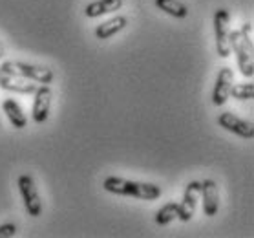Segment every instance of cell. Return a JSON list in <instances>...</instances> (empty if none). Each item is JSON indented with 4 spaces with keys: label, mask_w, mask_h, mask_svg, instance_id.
Returning <instances> with one entry per match:
<instances>
[{
    "label": "cell",
    "mask_w": 254,
    "mask_h": 238,
    "mask_svg": "<svg viewBox=\"0 0 254 238\" xmlns=\"http://www.w3.org/2000/svg\"><path fill=\"white\" fill-rule=\"evenodd\" d=\"M103 187L108 192H114V194L141 198V200H157V198L161 196V187L154 185V183L130 181V180H125V178H116V176L106 178Z\"/></svg>",
    "instance_id": "6da1fadb"
},
{
    "label": "cell",
    "mask_w": 254,
    "mask_h": 238,
    "mask_svg": "<svg viewBox=\"0 0 254 238\" xmlns=\"http://www.w3.org/2000/svg\"><path fill=\"white\" fill-rule=\"evenodd\" d=\"M199 191H201V183L199 181H190L185 189V196H183V202L179 203V220L181 222H189L196 213V203L197 196H199Z\"/></svg>",
    "instance_id": "30bf717a"
},
{
    "label": "cell",
    "mask_w": 254,
    "mask_h": 238,
    "mask_svg": "<svg viewBox=\"0 0 254 238\" xmlns=\"http://www.w3.org/2000/svg\"><path fill=\"white\" fill-rule=\"evenodd\" d=\"M231 95L238 101H249L254 97V84H232Z\"/></svg>",
    "instance_id": "e0dca14e"
},
{
    "label": "cell",
    "mask_w": 254,
    "mask_h": 238,
    "mask_svg": "<svg viewBox=\"0 0 254 238\" xmlns=\"http://www.w3.org/2000/svg\"><path fill=\"white\" fill-rule=\"evenodd\" d=\"M229 24H231V13L227 9H218L214 13V33H216V52L223 59L231 55V42H229Z\"/></svg>",
    "instance_id": "3957f363"
},
{
    "label": "cell",
    "mask_w": 254,
    "mask_h": 238,
    "mask_svg": "<svg viewBox=\"0 0 254 238\" xmlns=\"http://www.w3.org/2000/svg\"><path fill=\"white\" fill-rule=\"evenodd\" d=\"M50 108H52V88L48 84H41L35 90L33 108H31V117L37 123H44L50 116Z\"/></svg>",
    "instance_id": "52a82bcc"
},
{
    "label": "cell",
    "mask_w": 254,
    "mask_h": 238,
    "mask_svg": "<svg viewBox=\"0 0 254 238\" xmlns=\"http://www.w3.org/2000/svg\"><path fill=\"white\" fill-rule=\"evenodd\" d=\"M156 6L176 18H185L189 15V7L179 0H156Z\"/></svg>",
    "instance_id": "9a60e30c"
},
{
    "label": "cell",
    "mask_w": 254,
    "mask_h": 238,
    "mask_svg": "<svg viewBox=\"0 0 254 238\" xmlns=\"http://www.w3.org/2000/svg\"><path fill=\"white\" fill-rule=\"evenodd\" d=\"M240 33H242L243 41L247 44L251 50H254V42H253V22H245L240 29Z\"/></svg>",
    "instance_id": "ac0fdd59"
},
{
    "label": "cell",
    "mask_w": 254,
    "mask_h": 238,
    "mask_svg": "<svg viewBox=\"0 0 254 238\" xmlns=\"http://www.w3.org/2000/svg\"><path fill=\"white\" fill-rule=\"evenodd\" d=\"M178 216H179V203L170 202V203H165L161 209L156 213V222L159 226H168Z\"/></svg>",
    "instance_id": "2e32d148"
},
{
    "label": "cell",
    "mask_w": 254,
    "mask_h": 238,
    "mask_svg": "<svg viewBox=\"0 0 254 238\" xmlns=\"http://www.w3.org/2000/svg\"><path fill=\"white\" fill-rule=\"evenodd\" d=\"M229 42H231V52H234L238 59V66L245 77L254 76V63H253V50L245 44L240 31H229Z\"/></svg>",
    "instance_id": "277c9868"
},
{
    "label": "cell",
    "mask_w": 254,
    "mask_h": 238,
    "mask_svg": "<svg viewBox=\"0 0 254 238\" xmlns=\"http://www.w3.org/2000/svg\"><path fill=\"white\" fill-rule=\"evenodd\" d=\"M2 110H4V114L7 116L9 123H11L17 130H20V128H24L28 125V117H26V114L22 112V106L18 105L15 99H6V101L2 103Z\"/></svg>",
    "instance_id": "4fadbf2b"
},
{
    "label": "cell",
    "mask_w": 254,
    "mask_h": 238,
    "mask_svg": "<svg viewBox=\"0 0 254 238\" xmlns=\"http://www.w3.org/2000/svg\"><path fill=\"white\" fill-rule=\"evenodd\" d=\"M218 125L221 128H225L229 132L236 134L240 138H245V140H253L254 138V125L253 123L245 121L242 117L234 116L232 112H223L218 117Z\"/></svg>",
    "instance_id": "8992f818"
},
{
    "label": "cell",
    "mask_w": 254,
    "mask_h": 238,
    "mask_svg": "<svg viewBox=\"0 0 254 238\" xmlns=\"http://www.w3.org/2000/svg\"><path fill=\"white\" fill-rule=\"evenodd\" d=\"M127 24H128L127 17L117 15V17L110 18V20H106V22L99 24L97 28H95V37H97V39H101V41H106V39L114 37L116 33H119V31H121Z\"/></svg>",
    "instance_id": "5bb4252c"
},
{
    "label": "cell",
    "mask_w": 254,
    "mask_h": 238,
    "mask_svg": "<svg viewBox=\"0 0 254 238\" xmlns=\"http://www.w3.org/2000/svg\"><path fill=\"white\" fill-rule=\"evenodd\" d=\"M0 72L11 74V76H20L26 79H31L41 84H50L53 81V72L46 66H37V64L18 63V61H4L0 64Z\"/></svg>",
    "instance_id": "7a4b0ae2"
},
{
    "label": "cell",
    "mask_w": 254,
    "mask_h": 238,
    "mask_svg": "<svg viewBox=\"0 0 254 238\" xmlns=\"http://www.w3.org/2000/svg\"><path fill=\"white\" fill-rule=\"evenodd\" d=\"M4 57H6V52H4V46L0 44V61H2Z\"/></svg>",
    "instance_id": "ffe728a7"
},
{
    "label": "cell",
    "mask_w": 254,
    "mask_h": 238,
    "mask_svg": "<svg viewBox=\"0 0 254 238\" xmlns=\"http://www.w3.org/2000/svg\"><path fill=\"white\" fill-rule=\"evenodd\" d=\"M203 194V211L207 216H216L220 209V194H218V185L214 180L201 181V191Z\"/></svg>",
    "instance_id": "8fae6325"
},
{
    "label": "cell",
    "mask_w": 254,
    "mask_h": 238,
    "mask_svg": "<svg viewBox=\"0 0 254 238\" xmlns=\"http://www.w3.org/2000/svg\"><path fill=\"white\" fill-rule=\"evenodd\" d=\"M121 7H123V0H95V2L88 4L84 7V15L88 18H97L106 15V13L119 11Z\"/></svg>",
    "instance_id": "7c38bea8"
},
{
    "label": "cell",
    "mask_w": 254,
    "mask_h": 238,
    "mask_svg": "<svg viewBox=\"0 0 254 238\" xmlns=\"http://www.w3.org/2000/svg\"><path fill=\"white\" fill-rule=\"evenodd\" d=\"M232 84H234V72L229 66L221 68L220 74H218V79H216V86H214V93H212L214 105L216 106L225 105L229 95H231Z\"/></svg>",
    "instance_id": "ba28073f"
},
{
    "label": "cell",
    "mask_w": 254,
    "mask_h": 238,
    "mask_svg": "<svg viewBox=\"0 0 254 238\" xmlns=\"http://www.w3.org/2000/svg\"><path fill=\"white\" fill-rule=\"evenodd\" d=\"M17 235V226L15 224H4L0 226V238H11Z\"/></svg>",
    "instance_id": "d6986e66"
},
{
    "label": "cell",
    "mask_w": 254,
    "mask_h": 238,
    "mask_svg": "<svg viewBox=\"0 0 254 238\" xmlns=\"http://www.w3.org/2000/svg\"><path fill=\"white\" fill-rule=\"evenodd\" d=\"M37 86H39V84L35 81H31V79L0 72V88H2V90L15 92V93H35Z\"/></svg>",
    "instance_id": "9c48e42d"
},
{
    "label": "cell",
    "mask_w": 254,
    "mask_h": 238,
    "mask_svg": "<svg viewBox=\"0 0 254 238\" xmlns=\"http://www.w3.org/2000/svg\"><path fill=\"white\" fill-rule=\"evenodd\" d=\"M18 189H20V194H22L24 205H26V213L29 216H41L42 213V202L41 196H39V191H37V185L31 176L22 174L18 178Z\"/></svg>",
    "instance_id": "5b68a950"
}]
</instances>
